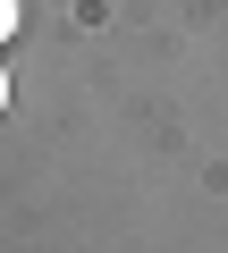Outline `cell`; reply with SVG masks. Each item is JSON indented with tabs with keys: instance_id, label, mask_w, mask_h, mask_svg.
<instances>
[{
	"instance_id": "cell-1",
	"label": "cell",
	"mask_w": 228,
	"mask_h": 253,
	"mask_svg": "<svg viewBox=\"0 0 228 253\" xmlns=\"http://www.w3.org/2000/svg\"><path fill=\"white\" fill-rule=\"evenodd\" d=\"M17 34V0H0V42H9Z\"/></svg>"
},
{
	"instance_id": "cell-2",
	"label": "cell",
	"mask_w": 228,
	"mask_h": 253,
	"mask_svg": "<svg viewBox=\"0 0 228 253\" xmlns=\"http://www.w3.org/2000/svg\"><path fill=\"white\" fill-rule=\"evenodd\" d=\"M0 110H9V76H0Z\"/></svg>"
}]
</instances>
